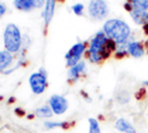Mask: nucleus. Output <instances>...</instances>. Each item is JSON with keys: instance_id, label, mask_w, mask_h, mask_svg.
<instances>
[{"instance_id": "8", "label": "nucleus", "mask_w": 148, "mask_h": 133, "mask_svg": "<svg viewBox=\"0 0 148 133\" xmlns=\"http://www.w3.org/2000/svg\"><path fill=\"white\" fill-rule=\"evenodd\" d=\"M49 105L54 114H62L68 109V101L61 95H52L49 98Z\"/></svg>"}, {"instance_id": "24", "label": "nucleus", "mask_w": 148, "mask_h": 133, "mask_svg": "<svg viewBox=\"0 0 148 133\" xmlns=\"http://www.w3.org/2000/svg\"><path fill=\"white\" fill-rule=\"evenodd\" d=\"M60 1H62V0H60Z\"/></svg>"}, {"instance_id": "3", "label": "nucleus", "mask_w": 148, "mask_h": 133, "mask_svg": "<svg viewBox=\"0 0 148 133\" xmlns=\"http://www.w3.org/2000/svg\"><path fill=\"white\" fill-rule=\"evenodd\" d=\"M3 44L5 49L10 53L20 51L22 45V36L18 27L14 23H9L6 25L3 31Z\"/></svg>"}, {"instance_id": "23", "label": "nucleus", "mask_w": 148, "mask_h": 133, "mask_svg": "<svg viewBox=\"0 0 148 133\" xmlns=\"http://www.w3.org/2000/svg\"><path fill=\"white\" fill-rule=\"evenodd\" d=\"M135 133H138V132H135Z\"/></svg>"}, {"instance_id": "16", "label": "nucleus", "mask_w": 148, "mask_h": 133, "mask_svg": "<svg viewBox=\"0 0 148 133\" xmlns=\"http://www.w3.org/2000/svg\"><path fill=\"white\" fill-rule=\"evenodd\" d=\"M44 126H45L46 130H53V128H56V127L66 128L68 125H67V123H65V121H50V120H47V121L44 123Z\"/></svg>"}, {"instance_id": "14", "label": "nucleus", "mask_w": 148, "mask_h": 133, "mask_svg": "<svg viewBox=\"0 0 148 133\" xmlns=\"http://www.w3.org/2000/svg\"><path fill=\"white\" fill-rule=\"evenodd\" d=\"M13 62V56L7 50L0 51V72L6 71Z\"/></svg>"}, {"instance_id": "7", "label": "nucleus", "mask_w": 148, "mask_h": 133, "mask_svg": "<svg viewBox=\"0 0 148 133\" xmlns=\"http://www.w3.org/2000/svg\"><path fill=\"white\" fill-rule=\"evenodd\" d=\"M84 51H86V43L80 42V43L74 44V45L68 50V52H67L66 56H65L67 66H68V67H73V66H75L77 62H80V61H81V57H82V54L84 53Z\"/></svg>"}, {"instance_id": "1", "label": "nucleus", "mask_w": 148, "mask_h": 133, "mask_svg": "<svg viewBox=\"0 0 148 133\" xmlns=\"http://www.w3.org/2000/svg\"><path fill=\"white\" fill-rule=\"evenodd\" d=\"M116 49L117 44L112 39L108 38V36L103 31H99L95 35L89 44L87 51L88 59L90 62L99 64L103 60L108 59L112 52H116Z\"/></svg>"}, {"instance_id": "12", "label": "nucleus", "mask_w": 148, "mask_h": 133, "mask_svg": "<svg viewBox=\"0 0 148 133\" xmlns=\"http://www.w3.org/2000/svg\"><path fill=\"white\" fill-rule=\"evenodd\" d=\"M54 9H56V0H46L45 6H44V23L45 25H49L53 15H54Z\"/></svg>"}, {"instance_id": "17", "label": "nucleus", "mask_w": 148, "mask_h": 133, "mask_svg": "<svg viewBox=\"0 0 148 133\" xmlns=\"http://www.w3.org/2000/svg\"><path fill=\"white\" fill-rule=\"evenodd\" d=\"M88 123H89V133H101L99 124L95 118H89Z\"/></svg>"}, {"instance_id": "21", "label": "nucleus", "mask_w": 148, "mask_h": 133, "mask_svg": "<svg viewBox=\"0 0 148 133\" xmlns=\"http://www.w3.org/2000/svg\"><path fill=\"white\" fill-rule=\"evenodd\" d=\"M143 83H145V84H147V86H148V81H145V82H143Z\"/></svg>"}, {"instance_id": "15", "label": "nucleus", "mask_w": 148, "mask_h": 133, "mask_svg": "<svg viewBox=\"0 0 148 133\" xmlns=\"http://www.w3.org/2000/svg\"><path fill=\"white\" fill-rule=\"evenodd\" d=\"M35 114L39 118H50V117H52L53 111L50 108V105H42V106L36 109Z\"/></svg>"}, {"instance_id": "13", "label": "nucleus", "mask_w": 148, "mask_h": 133, "mask_svg": "<svg viewBox=\"0 0 148 133\" xmlns=\"http://www.w3.org/2000/svg\"><path fill=\"white\" fill-rule=\"evenodd\" d=\"M114 126L119 132H123V133H135L134 126L128 120H126L125 118L117 119L116 123H114Z\"/></svg>"}, {"instance_id": "22", "label": "nucleus", "mask_w": 148, "mask_h": 133, "mask_svg": "<svg viewBox=\"0 0 148 133\" xmlns=\"http://www.w3.org/2000/svg\"><path fill=\"white\" fill-rule=\"evenodd\" d=\"M147 51H148V44H147Z\"/></svg>"}, {"instance_id": "10", "label": "nucleus", "mask_w": 148, "mask_h": 133, "mask_svg": "<svg viewBox=\"0 0 148 133\" xmlns=\"http://www.w3.org/2000/svg\"><path fill=\"white\" fill-rule=\"evenodd\" d=\"M84 72H86V62L80 61L75 66L69 67V69H68V80L69 81H76L82 74H84Z\"/></svg>"}, {"instance_id": "20", "label": "nucleus", "mask_w": 148, "mask_h": 133, "mask_svg": "<svg viewBox=\"0 0 148 133\" xmlns=\"http://www.w3.org/2000/svg\"><path fill=\"white\" fill-rule=\"evenodd\" d=\"M143 30H145V32H146V34L148 35V22L143 24Z\"/></svg>"}, {"instance_id": "6", "label": "nucleus", "mask_w": 148, "mask_h": 133, "mask_svg": "<svg viewBox=\"0 0 148 133\" xmlns=\"http://www.w3.org/2000/svg\"><path fill=\"white\" fill-rule=\"evenodd\" d=\"M88 13L94 20H103L109 14V7L105 0H89Z\"/></svg>"}, {"instance_id": "18", "label": "nucleus", "mask_w": 148, "mask_h": 133, "mask_svg": "<svg viewBox=\"0 0 148 133\" xmlns=\"http://www.w3.org/2000/svg\"><path fill=\"white\" fill-rule=\"evenodd\" d=\"M72 10L74 12V14L76 15H82L83 14V5L82 3H75L72 6Z\"/></svg>"}, {"instance_id": "2", "label": "nucleus", "mask_w": 148, "mask_h": 133, "mask_svg": "<svg viewBox=\"0 0 148 133\" xmlns=\"http://www.w3.org/2000/svg\"><path fill=\"white\" fill-rule=\"evenodd\" d=\"M103 32L108 36V38L112 39L117 45L126 43L131 36L130 25L119 19L108 20L103 25Z\"/></svg>"}, {"instance_id": "19", "label": "nucleus", "mask_w": 148, "mask_h": 133, "mask_svg": "<svg viewBox=\"0 0 148 133\" xmlns=\"http://www.w3.org/2000/svg\"><path fill=\"white\" fill-rule=\"evenodd\" d=\"M5 13H6V6L2 5V3H0V17H1Z\"/></svg>"}, {"instance_id": "4", "label": "nucleus", "mask_w": 148, "mask_h": 133, "mask_svg": "<svg viewBox=\"0 0 148 133\" xmlns=\"http://www.w3.org/2000/svg\"><path fill=\"white\" fill-rule=\"evenodd\" d=\"M131 12L132 19L138 24H145L148 21V0H128L125 5Z\"/></svg>"}, {"instance_id": "11", "label": "nucleus", "mask_w": 148, "mask_h": 133, "mask_svg": "<svg viewBox=\"0 0 148 133\" xmlns=\"http://www.w3.org/2000/svg\"><path fill=\"white\" fill-rule=\"evenodd\" d=\"M127 52L130 56L134 58H140L145 54V47L140 42L132 40L127 43Z\"/></svg>"}, {"instance_id": "9", "label": "nucleus", "mask_w": 148, "mask_h": 133, "mask_svg": "<svg viewBox=\"0 0 148 133\" xmlns=\"http://www.w3.org/2000/svg\"><path fill=\"white\" fill-rule=\"evenodd\" d=\"M46 0H14V6L18 10L30 12L35 8H40Z\"/></svg>"}, {"instance_id": "5", "label": "nucleus", "mask_w": 148, "mask_h": 133, "mask_svg": "<svg viewBox=\"0 0 148 133\" xmlns=\"http://www.w3.org/2000/svg\"><path fill=\"white\" fill-rule=\"evenodd\" d=\"M29 86L34 94L40 95L45 91L47 87V73L44 68H40L38 72L32 73L29 76Z\"/></svg>"}]
</instances>
